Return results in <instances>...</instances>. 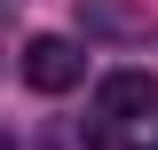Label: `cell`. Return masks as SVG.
I'll return each instance as SVG.
<instances>
[{
	"label": "cell",
	"instance_id": "6da1fadb",
	"mask_svg": "<svg viewBox=\"0 0 158 150\" xmlns=\"http://www.w3.org/2000/svg\"><path fill=\"white\" fill-rule=\"evenodd\" d=\"M79 79H87V56H79V40H63V32L24 40V87H32V95H71Z\"/></svg>",
	"mask_w": 158,
	"mask_h": 150
},
{
	"label": "cell",
	"instance_id": "7a4b0ae2",
	"mask_svg": "<svg viewBox=\"0 0 158 150\" xmlns=\"http://www.w3.org/2000/svg\"><path fill=\"white\" fill-rule=\"evenodd\" d=\"M95 111L111 119V127L150 119V111H158V79H150V71H103V79H95Z\"/></svg>",
	"mask_w": 158,
	"mask_h": 150
},
{
	"label": "cell",
	"instance_id": "3957f363",
	"mask_svg": "<svg viewBox=\"0 0 158 150\" xmlns=\"http://www.w3.org/2000/svg\"><path fill=\"white\" fill-rule=\"evenodd\" d=\"M0 150H8V134H0Z\"/></svg>",
	"mask_w": 158,
	"mask_h": 150
}]
</instances>
